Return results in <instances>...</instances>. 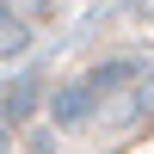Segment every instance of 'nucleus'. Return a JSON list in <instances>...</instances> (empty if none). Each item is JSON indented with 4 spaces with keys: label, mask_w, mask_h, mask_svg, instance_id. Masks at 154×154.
Returning <instances> with one entry per match:
<instances>
[{
    "label": "nucleus",
    "mask_w": 154,
    "mask_h": 154,
    "mask_svg": "<svg viewBox=\"0 0 154 154\" xmlns=\"http://www.w3.org/2000/svg\"><path fill=\"white\" fill-rule=\"evenodd\" d=\"M136 111H154V74L136 80Z\"/></svg>",
    "instance_id": "obj_3"
},
{
    "label": "nucleus",
    "mask_w": 154,
    "mask_h": 154,
    "mask_svg": "<svg viewBox=\"0 0 154 154\" xmlns=\"http://www.w3.org/2000/svg\"><path fill=\"white\" fill-rule=\"evenodd\" d=\"M93 111H99V93H93V80H74V86H62V93L49 99V123H56V130H80Z\"/></svg>",
    "instance_id": "obj_1"
},
{
    "label": "nucleus",
    "mask_w": 154,
    "mask_h": 154,
    "mask_svg": "<svg viewBox=\"0 0 154 154\" xmlns=\"http://www.w3.org/2000/svg\"><path fill=\"white\" fill-rule=\"evenodd\" d=\"M0 154H6V123H0Z\"/></svg>",
    "instance_id": "obj_4"
},
{
    "label": "nucleus",
    "mask_w": 154,
    "mask_h": 154,
    "mask_svg": "<svg viewBox=\"0 0 154 154\" xmlns=\"http://www.w3.org/2000/svg\"><path fill=\"white\" fill-rule=\"evenodd\" d=\"M31 105H37V86H31V80H25V86H12V99H6V123H19Z\"/></svg>",
    "instance_id": "obj_2"
}]
</instances>
